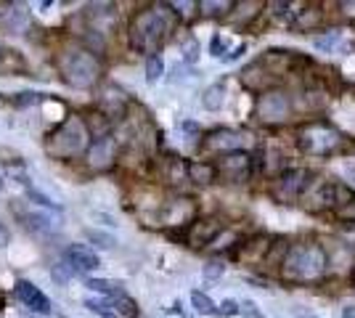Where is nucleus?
<instances>
[{
	"label": "nucleus",
	"instance_id": "a18cd8bd",
	"mask_svg": "<svg viewBox=\"0 0 355 318\" xmlns=\"http://www.w3.org/2000/svg\"><path fill=\"white\" fill-rule=\"evenodd\" d=\"M241 53H244V46H236V48H234V53H231V56H225V59H228V61H236L239 56H241Z\"/></svg>",
	"mask_w": 355,
	"mask_h": 318
},
{
	"label": "nucleus",
	"instance_id": "9b49d317",
	"mask_svg": "<svg viewBox=\"0 0 355 318\" xmlns=\"http://www.w3.org/2000/svg\"><path fill=\"white\" fill-rule=\"evenodd\" d=\"M215 173L218 178L225 183H247L254 173V157L247 152H236V154H225V157H218L215 162Z\"/></svg>",
	"mask_w": 355,
	"mask_h": 318
},
{
	"label": "nucleus",
	"instance_id": "7ed1b4c3",
	"mask_svg": "<svg viewBox=\"0 0 355 318\" xmlns=\"http://www.w3.org/2000/svg\"><path fill=\"white\" fill-rule=\"evenodd\" d=\"M56 67H59L61 80L72 88H80V91H88L93 85H98L101 75H104L101 56L85 43H67L56 53Z\"/></svg>",
	"mask_w": 355,
	"mask_h": 318
},
{
	"label": "nucleus",
	"instance_id": "72a5a7b5",
	"mask_svg": "<svg viewBox=\"0 0 355 318\" xmlns=\"http://www.w3.org/2000/svg\"><path fill=\"white\" fill-rule=\"evenodd\" d=\"M183 61H186V64H196V61H199V40H196L193 35H189V37L183 40Z\"/></svg>",
	"mask_w": 355,
	"mask_h": 318
},
{
	"label": "nucleus",
	"instance_id": "a878e982",
	"mask_svg": "<svg viewBox=\"0 0 355 318\" xmlns=\"http://www.w3.org/2000/svg\"><path fill=\"white\" fill-rule=\"evenodd\" d=\"M223 104H225V88H223L220 82L218 85H209L207 91H205V96H202V106L209 109V112H218Z\"/></svg>",
	"mask_w": 355,
	"mask_h": 318
},
{
	"label": "nucleus",
	"instance_id": "c9c22d12",
	"mask_svg": "<svg viewBox=\"0 0 355 318\" xmlns=\"http://www.w3.org/2000/svg\"><path fill=\"white\" fill-rule=\"evenodd\" d=\"M51 276H53V281H59V284H67L69 279L74 276V271L67 265V263H56L53 268H51Z\"/></svg>",
	"mask_w": 355,
	"mask_h": 318
},
{
	"label": "nucleus",
	"instance_id": "f704fd0d",
	"mask_svg": "<svg viewBox=\"0 0 355 318\" xmlns=\"http://www.w3.org/2000/svg\"><path fill=\"white\" fill-rule=\"evenodd\" d=\"M334 215H337V220H342V223H350V226H355V197L350 199V202H345L342 207H337V210H334Z\"/></svg>",
	"mask_w": 355,
	"mask_h": 318
},
{
	"label": "nucleus",
	"instance_id": "ddd939ff",
	"mask_svg": "<svg viewBox=\"0 0 355 318\" xmlns=\"http://www.w3.org/2000/svg\"><path fill=\"white\" fill-rule=\"evenodd\" d=\"M270 244H273V239L268 233H254L250 239H241L236 244L239 263L247 265V268H263L268 252H270Z\"/></svg>",
	"mask_w": 355,
	"mask_h": 318
},
{
	"label": "nucleus",
	"instance_id": "7c9ffc66",
	"mask_svg": "<svg viewBox=\"0 0 355 318\" xmlns=\"http://www.w3.org/2000/svg\"><path fill=\"white\" fill-rule=\"evenodd\" d=\"M85 239L93 242L96 247H101V249H114V247H117V239H114L112 233L96 231V228H88V231H85Z\"/></svg>",
	"mask_w": 355,
	"mask_h": 318
},
{
	"label": "nucleus",
	"instance_id": "f3484780",
	"mask_svg": "<svg viewBox=\"0 0 355 318\" xmlns=\"http://www.w3.org/2000/svg\"><path fill=\"white\" fill-rule=\"evenodd\" d=\"M266 11V3L260 0H244V3H234V8L228 11V16L223 21L234 24V27H241V30H250L252 21H257Z\"/></svg>",
	"mask_w": 355,
	"mask_h": 318
},
{
	"label": "nucleus",
	"instance_id": "2f4dec72",
	"mask_svg": "<svg viewBox=\"0 0 355 318\" xmlns=\"http://www.w3.org/2000/svg\"><path fill=\"white\" fill-rule=\"evenodd\" d=\"M83 305L88 308L90 313H96V316H101V318H117V313L112 310L109 300H104V297H101V300H96V297H88V300H85Z\"/></svg>",
	"mask_w": 355,
	"mask_h": 318
},
{
	"label": "nucleus",
	"instance_id": "79ce46f5",
	"mask_svg": "<svg viewBox=\"0 0 355 318\" xmlns=\"http://www.w3.org/2000/svg\"><path fill=\"white\" fill-rule=\"evenodd\" d=\"M337 8H340L342 19H347V21H355V0H342V3H337Z\"/></svg>",
	"mask_w": 355,
	"mask_h": 318
},
{
	"label": "nucleus",
	"instance_id": "f8f14e48",
	"mask_svg": "<svg viewBox=\"0 0 355 318\" xmlns=\"http://www.w3.org/2000/svg\"><path fill=\"white\" fill-rule=\"evenodd\" d=\"M117 157H119V143L117 138L109 133V136L93 138L83 159H85V165L93 173H106V170H112V167L117 165Z\"/></svg>",
	"mask_w": 355,
	"mask_h": 318
},
{
	"label": "nucleus",
	"instance_id": "37998d69",
	"mask_svg": "<svg viewBox=\"0 0 355 318\" xmlns=\"http://www.w3.org/2000/svg\"><path fill=\"white\" fill-rule=\"evenodd\" d=\"M218 316H239V303L236 300H223L218 308Z\"/></svg>",
	"mask_w": 355,
	"mask_h": 318
},
{
	"label": "nucleus",
	"instance_id": "0eeeda50",
	"mask_svg": "<svg viewBox=\"0 0 355 318\" xmlns=\"http://www.w3.org/2000/svg\"><path fill=\"white\" fill-rule=\"evenodd\" d=\"M254 114L263 125H284L295 117V98L289 96V91L284 88H270L257 96L254 104Z\"/></svg>",
	"mask_w": 355,
	"mask_h": 318
},
{
	"label": "nucleus",
	"instance_id": "bb28decb",
	"mask_svg": "<svg viewBox=\"0 0 355 318\" xmlns=\"http://www.w3.org/2000/svg\"><path fill=\"white\" fill-rule=\"evenodd\" d=\"M109 305H112V310L117 313V318H138V305H135V300H130L128 294L109 300Z\"/></svg>",
	"mask_w": 355,
	"mask_h": 318
},
{
	"label": "nucleus",
	"instance_id": "4c0bfd02",
	"mask_svg": "<svg viewBox=\"0 0 355 318\" xmlns=\"http://www.w3.org/2000/svg\"><path fill=\"white\" fill-rule=\"evenodd\" d=\"M239 313L244 318H263V310L252 303V300H241V303H239Z\"/></svg>",
	"mask_w": 355,
	"mask_h": 318
},
{
	"label": "nucleus",
	"instance_id": "c85d7f7f",
	"mask_svg": "<svg viewBox=\"0 0 355 318\" xmlns=\"http://www.w3.org/2000/svg\"><path fill=\"white\" fill-rule=\"evenodd\" d=\"M43 101H45V93H37V91H21L11 96V104H14L16 109H27V106L43 104Z\"/></svg>",
	"mask_w": 355,
	"mask_h": 318
},
{
	"label": "nucleus",
	"instance_id": "473e14b6",
	"mask_svg": "<svg viewBox=\"0 0 355 318\" xmlns=\"http://www.w3.org/2000/svg\"><path fill=\"white\" fill-rule=\"evenodd\" d=\"M337 40H340V32L329 30L326 35H318V37H313V46L318 48L321 53H331V51H334V46H337Z\"/></svg>",
	"mask_w": 355,
	"mask_h": 318
},
{
	"label": "nucleus",
	"instance_id": "5701e85b",
	"mask_svg": "<svg viewBox=\"0 0 355 318\" xmlns=\"http://www.w3.org/2000/svg\"><path fill=\"white\" fill-rule=\"evenodd\" d=\"M286 247H289V242H284V239H273V244H270V252H268V258H266V263H263V268H260V271H266V273H279V271H282Z\"/></svg>",
	"mask_w": 355,
	"mask_h": 318
},
{
	"label": "nucleus",
	"instance_id": "393cba45",
	"mask_svg": "<svg viewBox=\"0 0 355 318\" xmlns=\"http://www.w3.org/2000/svg\"><path fill=\"white\" fill-rule=\"evenodd\" d=\"M191 305L199 316H218V305L209 300V294L199 292V289H193L191 292Z\"/></svg>",
	"mask_w": 355,
	"mask_h": 318
},
{
	"label": "nucleus",
	"instance_id": "58836bf2",
	"mask_svg": "<svg viewBox=\"0 0 355 318\" xmlns=\"http://www.w3.org/2000/svg\"><path fill=\"white\" fill-rule=\"evenodd\" d=\"M170 8H173V14L178 16V21H180V19H189V16H193L196 3H170Z\"/></svg>",
	"mask_w": 355,
	"mask_h": 318
},
{
	"label": "nucleus",
	"instance_id": "39448f33",
	"mask_svg": "<svg viewBox=\"0 0 355 318\" xmlns=\"http://www.w3.org/2000/svg\"><path fill=\"white\" fill-rule=\"evenodd\" d=\"M295 143L300 154L305 157H315V159H326L340 154L347 143L342 130L329 120H308L295 127Z\"/></svg>",
	"mask_w": 355,
	"mask_h": 318
},
{
	"label": "nucleus",
	"instance_id": "4be33fe9",
	"mask_svg": "<svg viewBox=\"0 0 355 318\" xmlns=\"http://www.w3.org/2000/svg\"><path fill=\"white\" fill-rule=\"evenodd\" d=\"M85 287L90 292H96V294H101L104 300H114V297H122L125 294V289L119 281H112V279H96V276H88L85 279Z\"/></svg>",
	"mask_w": 355,
	"mask_h": 318
},
{
	"label": "nucleus",
	"instance_id": "cd10ccee",
	"mask_svg": "<svg viewBox=\"0 0 355 318\" xmlns=\"http://www.w3.org/2000/svg\"><path fill=\"white\" fill-rule=\"evenodd\" d=\"M27 199H32L37 207H43V210H48V212H53V215H61L64 212V207L61 204H56L51 197H45L43 191H37L35 186H27Z\"/></svg>",
	"mask_w": 355,
	"mask_h": 318
},
{
	"label": "nucleus",
	"instance_id": "3c124183",
	"mask_svg": "<svg viewBox=\"0 0 355 318\" xmlns=\"http://www.w3.org/2000/svg\"><path fill=\"white\" fill-rule=\"evenodd\" d=\"M353 152H355V146H353Z\"/></svg>",
	"mask_w": 355,
	"mask_h": 318
},
{
	"label": "nucleus",
	"instance_id": "de8ad7c7",
	"mask_svg": "<svg viewBox=\"0 0 355 318\" xmlns=\"http://www.w3.org/2000/svg\"><path fill=\"white\" fill-rule=\"evenodd\" d=\"M297 318H318V316H313V313H302V310H297Z\"/></svg>",
	"mask_w": 355,
	"mask_h": 318
},
{
	"label": "nucleus",
	"instance_id": "20e7f679",
	"mask_svg": "<svg viewBox=\"0 0 355 318\" xmlns=\"http://www.w3.org/2000/svg\"><path fill=\"white\" fill-rule=\"evenodd\" d=\"M90 141H93V138H90L88 125L83 120V114H67V117L45 136L43 149L51 159L72 162V159L85 157Z\"/></svg>",
	"mask_w": 355,
	"mask_h": 318
},
{
	"label": "nucleus",
	"instance_id": "4468645a",
	"mask_svg": "<svg viewBox=\"0 0 355 318\" xmlns=\"http://www.w3.org/2000/svg\"><path fill=\"white\" fill-rule=\"evenodd\" d=\"M14 297L24 305V308H30L32 313H37V316H51V313H53L51 297H48L40 287H35L32 281H27V279H19L14 284Z\"/></svg>",
	"mask_w": 355,
	"mask_h": 318
},
{
	"label": "nucleus",
	"instance_id": "c03bdc74",
	"mask_svg": "<svg viewBox=\"0 0 355 318\" xmlns=\"http://www.w3.org/2000/svg\"><path fill=\"white\" fill-rule=\"evenodd\" d=\"M8 239H11V233H8V228L0 223V247H6L8 244Z\"/></svg>",
	"mask_w": 355,
	"mask_h": 318
},
{
	"label": "nucleus",
	"instance_id": "1a4fd4ad",
	"mask_svg": "<svg viewBox=\"0 0 355 318\" xmlns=\"http://www.w3.org/2000/svg\"><path fill=\"white\" fill-rule=\"evenodd\" d=\"M313 178L311 170H305V167H286L282 170L273 181H270V197L276 199L279 204H295L300 194L305 191V186L308 181Z\"/></svg>",
	"mask_w": 355,
	"mask_h": 318
},
{
	"label": "nucleus",
	"instance_id": "c756f323",
	"mask_svg": "<svg viewBox=\"0 0 355 318\" xmlns=\"http://www.w3.org/2000/svg\"><path fill=\"white\" fill-rule=\"evenodd\" d=\"M164 75V59L157 53V56H148L146 59V82L148 85H154V82H159Z\"/></svg>",
	"mask_w": 355,
	"mask_h": 318
},
{
	"label": "nucleus",
	"instance_id": "6e6552de",
	"mask_svg": "<svg viewBox=\"0 0 355 318\" xmlns=\"http://www.w3.org/2000/svg\"><path fill=\"white\" fill-rule=\"evenodd\" d=\"M337 186L340 183L334 178H326V175H315L308 181L305 191L300 194V207H305L308 212H326L337 207Z\"/></svg>",
	"mask_w": 355,
	"mask_h": 318
},
{
	"label": "nucleus",
	"instance_id": "e433bc0d",
	"mask_svg": "<svg viewBox=\"0 0 355 318\" xmlns=\"http://www.w3.org/2000/svg\"><path fill=\"white\" fill-rule=\"evenodd\" d=\"M223 273H225V265H223L220 260H209L207 265H205V279L207 281H218Z\"/></svg>",
	"mask_w": 355,
	"mask_h": 318
},
{
	"label": "nucleus",
	"instance_id": "a19ab883",
	"mask_svg": "<svg viewBox=\"0 0 355 318\" xmlns=\"http://www.w3.org/2000/svg\"><path fill=\"white\" fill-rule=\"evenodd\" d=\"M180 127H183V133L189 136V141H202V127H199L196 122L186 120L183 125H180Z\"/></svg>",
	"mask_w": 355,
	"mask_h": 318
},
{
	"label": "nucleus",
	"instance_id": "ea45409f",
	"mask_svg": "<svg viewBox=\"0 0 355 318\" xmlns=\"http://www.w3.org/2000/svg\"><path fill=\"white\" fill-rule=\"evenodd\" d=\"M209 51H212V56H225V51H228V40L223 37V35H212V43H209Z\"/></svg>",
	"mask_w": 355,
	"mask_h": 318
},
{
	"label": "nucleus",
	"instance_id": "8fccbe9b",
	"mask_svg": "<svg viewBox=\"0 0 355 318\" xmlns=\"http://www.w3.org/2000/svg\"><path fill=\"white\" fill-rule=\"evenodd\" d=\"M0 191H3V181H0Z\"/></svg>",
	"mask_w": 355,
	"mask_h": 318
},
{
	"label": "nucleus",
	"instance_id": "2eb2a0df",
	"mask_svg": "<svg viewBox=\"0 0 355 318\" xmlns=\"http://www.w3.org/2000/svg\"><path fill=\"white\" fill-rule=\"evenodd\" d=\"M64 263L74 271V276H85L101 268V258L90 249L88 244H69L64 249Z\"/></svg>",
	"mask_w": 355,
	"mask_h": 318
},
{
	"label": "nucleus",
	"instance_id": "423d86ee",
	"mask_svg": "<svg viewBox=\"0 0 355 318\" xmlns=\"http://www.w3.org/2000/svg\"><path fill=\"white\" fill-rule=\"evenodd\" d=\"M257 146V138L250 130H236V127H215L209 130L207 136H202L199 141V152L207 157H225V154L247 152L252 154V149Z\"/></svg>",
	"mask_w": 355,
	"mask_h": 318
},
{
	"label": "nucleus",
	"instance_id": "09e8293b",
	"mask_svg": "<svg viewBox=\"0 0 355 318\" xmlns=\"http://www.w3.org/2000/svg\"><path fill=\"white\" fill-rule=\"evenodd\" d=\"M0 59H3V48H0Z\"/></svg>",
	"mask_w": 355,
	"mask_h": 318
},
{
	"label": "nucleus",
	"instance_id": "a211bd4d",
	"mask_svg": "<svg viewBox=\"0 0 355 318\" xmlns=\"http://www.w3.org/2000/svg\"><path fill=\"white\" fill-rule=\"evenodd\" d=\"M302 3H286V0H273V3H266V11L263 14L276 24V27H292L297 16V8Z\"/></svg>",
	"mask_w": 355,
	"mask_h": 318
},
{
	"label": "nucleus",
	"instance_id": "dca6fc26",
	"mask_svg": "<svg viewBox=\"0 0 355 318\" xmlns=\"http://www.w3.org/2000/svg\"><path fill=\"white\" fill-rule=\"evenodd\" d=\"M193 218H196V204L189 197H178L170 199L162 210V223L164 226H189Z\"/></svg>",
	"mask_w": 355,
	"mask_h": 318
},
{
	"label": "nucleus",
	"instance_id": "9d476101",
	"mask_svg": "<svg viewBox=\"0 0 355 318\" xmlns=\"http://www.w3.org/2000/svg\"><path fill=\"white\" fill-rule=\"evenodd\" d=\"M225 228L218 215H196L191 223L186 226L183 242L189 244L191 249H207L209 244L220 236V231Z\"/></svg>",
	"mask_w": 355,
	"mask_h": 318
},
{
	"label": "nucleus",
	"instance_id": "6ab92c4d",
	"mask_svg": "<svg viewBox=\"0 0 355 318\" xmlns=\"http://www.w3.org/2000/svg\"><path fill=\"white\" fill-rule=\"evenodd\" d=\"M16 218L24 223V228H30L32 233H40V236H51L56 226H53V220L45 215V212H35V210H19L14 207Z\"/></svg>",
	"mask_w": 355,
	"mask_h": 318
},
{
	"label": "nucleus",
	"instance_id": "49530a36",
	"mask_svg": "<svg viewBox=\"0 0 355 318\" xmlns=\"http://www.w3.org/2000/svg\"><path fill=\"white\" fill-rule=\"evenodd\" d=\"M342 318H355V305H347V308L342 310Z\"/></svg>",
	"mask_w": 355,
	"mask_h": 318
},
{
	"label": "nucleus",
	"instance_id": "412c9836",
	"mask_svg": "<svg viewBox=\"0 0 355 318\" xmlns=\"http://www.w3.org/2000/svg\"><path fill=\"white\" fill-rule=\"evenodd\" d=\"M321 21H324V14L318 11V6L302 3V11H297L292 27H295V30H300V32H311V30H315Z\"/></svg>",
	"mask_w": 355,
	"mask_h": 318
},
{
	"label": "nucleus",
	"instance_id": "f257e3e1",
	"mask_svg": "<svg viewBox=\"0 0 355 318\" xmlns=\"http://www.w3.org/2000/svg\"><path fill=\"white\" fill-rule=\"evenodd\" d=\"M178 27V16L173 14L170 3H151L146 8H141L133 14L130 24H128V37H130V48L138 53L157 56L162 46L173 37Z\"/></svg>",
	"mask_w": 355,
	"mask_h": 318
},
{
	"label": "nucleus",
	"instance_id": "aec40b11",
	"mask_svg": "<svg viewBox=\"0 0 355 318\" xmlns=\"http://www.w3.org/2000/svg\"><path fill=\"white\" fill-rule=\"evenodd\" d=\"M186 173H189V181L196 183V186H209V183L218 181L215 165L207 162V159H191V162L186 165Z\"/></svg>",
	"mask_w": 355,
	"mask_h": 318
},
{
	"label": "nucleus",
	"instance_id": "b1692460",
	"mask_svg": "<svg viewBox=\"0 0 355 318\" xmlns=\"http://www.w3.org/2000/svg\"><path fill=\"white\" fill-rule=\"evenodd\" d=\"M234 8V3L231 0H199L196 3V11L202 16H209V19H225L228 16V11Z\"/></svg>",
	"mask_w": 355,
	"mask_h": 318
},
{
	"label": "nucleus",
	"instance_id": "f03ea898",
	"mask_svg": "<svg viewBox=\"0 0 355 318\" xmlns=\"http://www.w3.org/2000/svg\"><path fill=\"white\" fill-rule=\"evenodd\" d=\"M279 276L289 284H305V287L321 284L329 276V252H326V247L313 242V239L292 242L286 247Z\"/></svg>",
	"mask_w": 355,
	"mask_h": 318
}]
</instances>
